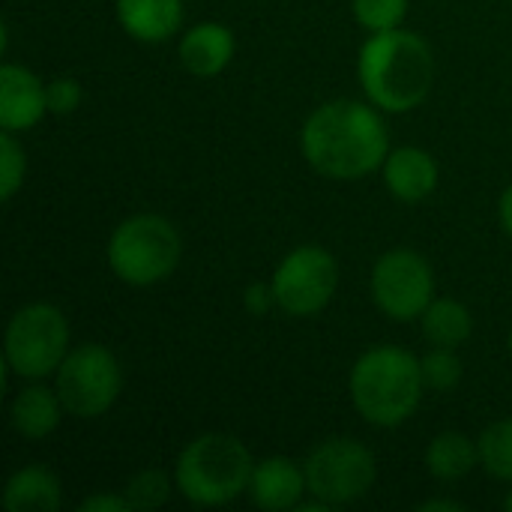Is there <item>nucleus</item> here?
<instances>
[{
  "mask_svg": "<svg viewBox=\"0 0 512 512\" xmlns=\"http://www.w3.org/2000/svg\"><path fill=\"white\" fill-rule=\"evenodd\" d=\"M126 501L132 510H159L168 495H171V480L165 471L159 468H147V471H138L129 486H126Z\"/></svg>",
  "mask_w": 512,
  "mask_h": 512,
  "instance_id": "nucleus-22",
  "label": "nucleus"
},
{
  "mask_svg": "<svg viewBox=\"0 0 512 512\" xmlns=\"http://www.w3.org/2000/svg\"><path fill=\"white\" fill-rule=\"evenodd\" d=\"M504 510L512 512V492H510V495H507V498H504Z\"/></svg>",
  "mask_w": 512,
  "mask_h": 512,
  "instance_id": "nucleus-30",
  "label": "nucleus"
},
{
  "mask_svg": "<svg viewBox=\"0 0 512 512\" xmlns=\"http://www.w3.org/2000/svg\"><path fill=\"white\" fill-rule=\"evenodd\" d=\"M420 512H465V504H459V501H441V498H432V501H423Z\"/></svg>",
  "mask_w": 512,
  "mask_h": 512,
  "instance_id": "nucleus-28",
  "label": "nucleus"
},
{
  "mask_svg": "<svg viewBox=\"0 0 512 512\" xmlns=\"http://www.w3.org/2000/svg\"><path fill=\"white\" fill-rule=\"evenodd\" d=\"M306 162L330 180H360L390 156V138L381 114L357 99L324 102L309 114L300 132Z\"/></svg>",
  "mask_w": 512,
  "mask_h": 512,
  "instance_id": "nucleus-1",
  "label": "nucleus"
},
{
  "mask_svg": "<svg viewBox=\"0 0 512 512\" xmlns=\"http://www.w3.org/2000/svg\"><path fill=\"white\" fill-rule=\"evenodd\" d=\"M477 447L483 471L501 483H512V417L486 426Z\"/></svg>",
  "mask_w": 512,
  "mask_h": 512,
  "instance_id": "nucleus-20",
  "label": "nucleus"
},
{
  "mask_svg": "<svg viewBox=\"0 0 512 512\" xmlns=\"http://www.w3.org/2000/svg\"><path fill=\"white\" fill-rule=\"evenodd\" d=\"M48 114L45 84L21 63L0 66V126L6 132H27Z\"/></svg>",
  "mask_w": 512,
  "mask_h": 512,
  "instance_id": "nucleus-11",
  "label": "nucleus"
},
{
  "mask_svg": "<svg viewBox=\"0 0 512 512\" xmlns=\"http://www.w3.org/2000/svg\"><path fill=\"white\" fill-rule=\"evenodd\" d=\"M63 414H66V408H63L57 390L33 384V387H24L12 399L9 423H12L15 435H21L24 441H42L60 426Z\"/></svg>",
  "mask_w": 512,
  "mask_h": 512,
  "instance_id": "nucleus-16",
  "label": "nucleus"
},
{
  "mask_svg": "<svg viewBox=\"0 0 512 512\" xmlns=\"http://www.w3.org/2000/svg\"><path fill=\"white\" fill-rule=\"evenodd\" d=\"M336 285L339 264L324 246H297L279 261L273 273L276 303L294 318L318 315L333 300Z\"/></svg>",
  "mask_w": 512,
  "mask_h": 512,
  "instance_id": "nucleus-10",
  "label": "nucleus"
},
{
  "mask_svg": "<svg viewBox=\"0 0 512 512\" xmlns=\"http://www.w3.org/2000/svg\"><path fill=\"white\" fill-rule=\"evenodd\" d=\"M180 252L183 240L165 216L138 213L114 228L108 240V267L120 282L147 288L177 270Z\"/></svg>",
  "mask_w": 512,
  "mask_h": 512,
  "instance_id": "nucleus-5",
  "label": "nucleus"
},
{
  "mask_svg": "<svg viewBox=\"0 0 512 512\" xmlns=\"http://www.w3.org/2000/svg\"><path fill=\"white\" fill-rule=\"evenodd\" d=\"M243 306L249 315H267L276 303V291H273V282H252L246 291H243Z\"/></svg>",
  "mask_w": 512,
  "mask_h": 512,
  "instance_id": "nucleus-26",
  "label": "nucleus"
},
{
  "mask_svg": "<svg viewBox=\"0 0 512 512\" xmlns=\"http://www.w3.org/2000/svg\"><path fill=\"white\" fill-rule=\"evenodd\" d=\"M420 372H423L426 390L447 393V390L459 387V381H462V360H459L456 348L432 345V351L426 357H420Z\"/></svg>",
  "mask_w": 512,
  "mask_h": 512,
  "instance_id": "nucleus-21",
  "label": "nucleus"
},
{
  "mask_svg": "<svg viewBox=\"0 0 512 512\" xmlns=\"http://www.w3.org/2000/svg\"><path fill=\"white\" fill-rule=\"evenodd\" d=\"M480 465V447L462 432H441L426 447V471L441 483L465 480Z\"/></svg>",
  "mask_w": 512,
  "mask_h": 512,
  "instance_id": "nucleus-18",
  "label": "nucleus"
},
{
  "mask_svg": "<svg viewBox=\"0 0 512 512\" xmlns=\"http://www.w3.org/2000/svg\"><path fill=\"white\" fill-rule=\"evenodd\" d=\"M69 351L72 348L66 315L51 303H27L6 324V369L24 381H42L48 375H57Z\"/></svg>",
  "mask_w": 512,
  "mask_h": 512,
  "instance_id": "nucleus-6",
  "label": "nucleus"
},
{
  "mask_svg": "<svg viewBox=\"0 0 512 512\" xmlns=\"http://www.w3.org/2000/svg\"><path fill=\"white\" fill-rule=\"evenodd\" d=\"M498 216H501L504 231L512 237V186L501 195V201H498Z\"/></svg>",
  "mask_w": 512,
  "mask_h": 512,
  "instance_id": "nucleus-29",
  "label": "nucleus"
},
{
  "mask_svg": "<svg viewBox=\"0 0 512 512\" xmlns=\"http://www.w3.org/2000/svg\"><path fill=\"white\" fill-rule=\"evenodd\" d=\"M351 9H354V18L369 33H381V30H393L405 21L408 0H351Z\"/></svg>",
  "mask_w": 512,
  "mask_h": 512,
  "instance_id": "nucleus-23",
  "label": "nucleus"
},
{
  "mask_svg": "<svg viewBox=\"0 0 512 512\" xmlns=\"http://www.w3.org/2000/svg\"><path fill=\"white\" fill-rule=\"evenodd\" d=\"M3 504L9 512H57L63 504L60 480L42 465H27L9 477Z\"/></svg>",
  "mask_w": 512,
  "mask_h": 512,
  "instance_id": "nucleus-17",
  "label": "nucleus"
},
{
  "mask_svg": "<svg viewBox=\"0 0 512 512\" xmlns=\"http://www.w3.org/2000/svg\"><path fill=\"white\" fill-rule=\"evenodd\" d=\"M24 174H27V159L21 144L15 141V132H0V198L12 201L15 192L24 186Z\"/></svg>",
  "mask_w": 512,
  "mask_h": 512,
  "instance_id": "nucleus-24",
  "label": "nucleus"
},
{
  "mask_svg": "<svg viewBox=\"0 0 512 512\" xmlns=\"http://www.w3.org/2000/svg\"><path fill=\"white\" fill-rule=\"evenodd\" d=\"M312 498L345 507L360 501L378 480L375 453L354 438H327L303 462Z\"/></svg>",
  "mask_w": 512,
  "mask_h": 512,
  "instance_id": "nucleus-8",
  "label": "nucleus"
},
{
  "mask_svg": "<svg viewBox=\"0 0 512 512\" xmlns=\"http://www.w3.org/2000/svg\"><path fill=\"white\" fill-rule=\"evenodd\" d=\"M234 51H237V39H234L231 27L216 24V21H204V24H195L192 30H186L180 39V48H177L183 69L198 78L219 75L234 60Z\"/></svg>",
  "mask_w": 512,
  "mask_h": 512,
  "instance_id": "nucleus-13",
  "label": "nucleus"
},
{
  "mask_svg": "<svg viewBox=\"0 0 512 512\" xmlns=\"http://www.w3.org/2000/svg\"><path fill=\"white\" fill-rule=\"evenodd\" d=\"M420 327L429 345L438 348H459L474 333V318L465 303L453 297H438L429 303V309L420 315Z\"/></svg>",
  "mask_w": 512,
  "mask_h": 512,
  "instance_id": "nucleus-19",
  "label": "nucleus"
},
{
  "mask_svg": "<svg viewBox=\"0 0 512 512\" xmlns=\"http://www.w3.org/2000/svg\"><path fill=\"white\" fill-rule=\"evenodd\" d=\"M129 501L126 495H90L81 501L78 512H129Z\"/></svg>",
  "mask_w": 512,
  "mask_h": 512,
  "instance_id": "nucleus-27",
  "label": "nucleus"
},
{
  "mask_svg": "<svg viewBox=\"0 0 512 512\" xmlns=\"http://www.w3.org/2000/svg\"><path fill=\"white\" fill-rule=\"evenodd\" d=\"M117 21L138 42H165L183 24V0H117Z\"/></svg>",
  "mask_w": 512,
  "mask_h": 512,
  "instance_id": "nucleus-15",
  "label": "nucleus"
},
{
  "mask_svg": "<svg viewBox=\"0 0 512 512\" xmlns=\"http://www.w3.org/2000/svg\"><path fill=\"white\" fill-rule=\"evenodd\" d=\"M372 300L393 321L420 318L435 300L432 264L414 249H390L372 267Z\"/></svg>",
  "mask_w": 512,
  "mask_h": 512,
  "instance_id": "nucleus-9",
  "label": "nucleus"
},
{
  "mask_svg": "<svg viewBox=\"0 0 512 512\" xmlns=\"http://www.w3.org/2000/svg\"><path fill=\"white\" fill-rule=\"evenodd\" d=\"M357 75L372 105L390 114L417 108L435 84V54L414 30L372 33L357 57Z\"/></svg>",
  "mask_w": 512,
  "mask_h": 512,
  "instance_id": "nucleus-2",
  "label": "nucleus"
},
{
  "mask_svg": "<svg viewBox=\"0 0 512 512\" xmlns=\"http://www.w3.org/2000/svg\"><path fill=\"white\" fill-rule=\"evenodd\" d=\"M45 96H48V111L51 114H72L81 105L84 90H81V84L75 78L60 75V78H51L45 84Z\"/></svg>",
  "mask_w": 512,
  "mask_h": 512,
  "instance_id": "nucleus-25",
  "label": "nucleus"
},
{
  "mask_svg": "<svg viewBox=\"0 0 512 512\" xmlns=\"http://www.w3.org/2000/svg\"><path fill=\"white\" fill-rule=\"evenodd\" d=\"M348 393L366 423L396 429L408 423L423 402L426 384L420 360L396 345L369 348L351 369Z\"/></svg>",
  "mask_w": 512,
  "mask_h": 512,
  "instance_id": "nucleus-3",
  "label": "nucleus"
},
{
  "mask_svg": "<svg viewBox=\"0 0 512 512\" xmlns=\"http://www.w3.org/2000/svg\"><path fill=\"white\" fill-rule=\"evenodd\" d=\"M303 492H309V486H306V471L297 462L285 456H270L264 462H255L249 480V498L258 510H294Z\"/></svg>",
  "mask_w": 512,
  "mask_h": 512,
  "instance_id": "nucleus-12",
  "label": "nucleus"
},
{
  "mask_svg": "<svg viewBox=\"0 0 512 512\" xmlns=\"http://www.w3.org/2000/svg\"><path fill=\"white\" fill-rule=\"evenodd\" d=\"M66 414L78 420H96L117 402L123 390V372L117 357L96 342L78 345L66 354L54 384Z\"/></svg>",
  "mask_w": 512,
  "mask_h": 512,
  "instance_id": "nucleus-7",
  "label": "nucleus"
},
{
  "mask_svg": "<svg viewBox=\"0 0 512 512\" xmlns=\"http://www.w3.org/2000/svg\"><path fill=\"white\" fill-rule=\"evenodd\" d=\"M255 459L234 435L207 432L189 441L174 465V486L198 507H222L249 492Z\"/></svg>",
  "mask_w": 512,
  "mask_h": 512,
  "instance_id": "nucleus-4",
  "label": "nucleus"
},
{
  "mask_svg": "<svg viewBox=\"0 0 512 512\" xmlns=\"http://www.w3.org/2000/svg\"><path fill=\"white\" fill-rule=\"evenodd\" d=\"M510 354H512V330H510Z\"/></svg>",
  "mask_w": 512,
  "mask_h": 512,
  "instance_id": "nucleus-31",
  "label": "nucleus"
},
{
  "mask_svg": "<svg viewBox=\"0 0 512 512\" xmlns=\"http://www.w3.org/2000/svg\"><path fill=\"white\" fill-rule=\"evenodd\" d=\"M384 183L399 201L420 204L438 189V162L423 147H399L384 159Z\"/></svg>",
  "mask_w": 512,
  "mask_h": 512,
  "instance_id": "nucleus-14",
  "label": "nucleus"
}]
</instances>
